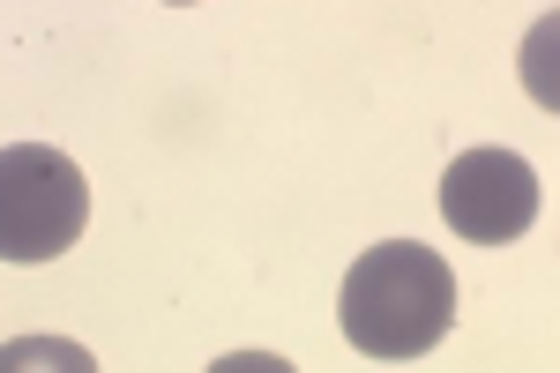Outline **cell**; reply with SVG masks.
Returning <instances> with one entry per match:
<instances>
[{
    "label": "cell",
    "mask_w": 560,
    "mask_h": 373,
    "mask_svg": "<svg viewBox=\"0 0 560 373\" xmlns=\"http://www.w3.org/2000/svg\"><path fill=\"white\" fill-rule=\"evenodd\" d=\"M337 322H345V343L359 359H388V366L427 359L456 322V277L419 240H382L351 261Z\"/></svg>",
    "instance_id": "obj_1"
},
{
    "label": "cell",
    "mask_w": 560,
    "mask_h": 373,
    "mask_svg": "<svg viewBox=\"0 0 560 373\" xmlns=\"http://www.w3.org/2000/svg\"><path fill=\"white\" fill-rule=\"evenodd\" d=\"M90 224V187L68 150L8 142L0 150V261H60Z\"/></svg>",
    "instance_id": "obj_2"
},
{
    "label": "cell",
    "mask_w": 560,
    "mask_h": 373,
    "mask_svg": "<svg viewBox=\"0 0 560 373\" xmlns=\"http://www.w3.org/2000/svg\"><path fill=\"white\" fill-rule=\"evenodd\" d=\"M546 209V187H538V165L516 158V150H464L448 179H441V217L456 240L471 247H509L538 224Z\"/></svg>",
    "instance_id": "obj_3"
},
{
    "label": "cell",
    "mask_w": 560,
    "mask_h": 373,
    "mask_svg": "<svg viewBox=\"0 0 560 373\" xmlns=\"http://www.w3.org/2000/svg\"><path fill=\"white\" fill-rule=\"evenodd\" d=\"M23 366H68V373H90L97 359H90L83 343H60V336H23V343H8V351H0V373H23Z\"/></svg>",
    "instance_id": "obj_4"
},
{
    "label": "cell",
    "mask_w": 560,
    "mask_h": 373,
    "mask_svg": "<svg viewBox=\"0 0 560 373\" xmlns=\"http://www.w3.org/2000/svg\"><path fill=\"white\" fill-rule=\"evenodd\" d=\"M173 8H187V0H173Z\"/></svg>",
    "instance_id": "obj_5"
}]
</instances>
